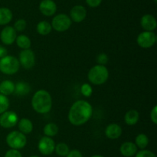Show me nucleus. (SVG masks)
<instances>
[{"instance_id": "f257e3e1", "label": "nucleus", "mask_w": 157, "mask_h": 157, "mask_svg": "<svg viewBox=\"0 0 157 157\" xmlns=\"http://www.w3.org/2000/svg\"><path fill=\"white\" fill-rule=\"evenodd\" d=\"M93 114L92 106L87 101L80 99L75 102L68 112V120L74 126H79L89 121Z\"/></svg>"}, {"instance_id": "f03ea898", "label": "nucleus", "mask_w": 157, "mask_h": 157, "mask_svg": "<svg viewBox=\"0 0 157 157\" xmlns=\"http://www.w3.org/2000/svg\"><path fill=\"white\" fill-rule=\"evenodd\" d=\"M32 106L38 113H48L52 108V98L50 93L44 89L37 91L32 99Z\"/></svg>"}, {"instance_id": "7ed1b4c3", "label": "nucleus", "mask_w": 157, "mask_h": 157, "mask_svg": "<svg viewBox=\"0 0 157 157\" xmlns=\"http://www.w3.org/2000/svg\"><path fill=\"white\" fill-rule=\"evenodd\" d=\"M109 78V71L105 66L96 65L89 70L87 78L90 83L100 86L107 81Z\"/></svg>"}, {"instance_id": "20e7f679", "label": "nucleus", "mask_w": 157, "mask_h": 157, "mask_svg": "<svg viewBox=\"0 0 157 157\" xmlns=\"http://www.w3.org/2000/svg\"><path fill=\"white\" fill-rule=\"evenodd\" d=\"M20 63L13 55H6L0 58V72L6 75H14L19 70Z\"/></svg>"}, {"instance_id": "39448f33", "label": "nucleus", "mask_w": 157, "mask_h": 157, "mask_svg": "<svg viewBox=\"0 0 157 157\" xmlns=\"http://www.w3.org/2000/svg\"><path fill=\"white\" fill-rule=\"evenodd\" d=\"M6 143L13 149H23L27 144V137L20 131H12L6 136Z\"/></svg>"}, {"instance_id": "423d86ee", "label": "nucleus", "mask_w": 157, "mask_h": 157, "mask_svg": "<svg viewBox=\"0 0 157 157\" xmlns=\"http://www.w3.org/2000/svg\"><path fill=\"white\" fill-rule=\"evenodd\" d=\"M52 27L57 32H65L71 26V19L65 14H58L55 15L52 21Z\"/></svg>"}, {"instance_id": "0eeeda50", "label": "nucleus", "mask_w": 157, "mask_h": 157, "mask_svg": "<svg viewBox=\"0 0 157 157\" xmlns=\"http://www.w3.org/2000/svg\"><path fill=\"white\" fill-rule=\"evenodd\" d=\"M156 42V35L153 32L144 31L139 34L136 38V42L143 49L151 48Z\"/></svg>"}, {"instance_id": "6e6552de", "label": "nucleus", "mask_w": 157, "mask_h": 157, "mask_svg": "<svg viewBox=\"0 0 157 157\" xmlns=\"http://www.w3.org/2000/svg\"><path fill=\"white\" fill-rule=\"evenodd\" d=\"M18 61H19L20 66H22L24 69H32L35 64V53L30 49H23L19 54Z\"/></svg>"}, {"instance_id": "1a4fd4ad", "label": "nucleus", "mask_w": 157, "mask_h": 157, "mask_svg": "<svg viewBox=\"0 0 157 157\" xmlns=\"http://www.w3.org/2000/svg\"><path fill=\"white\" fill-rule=\"evenodd\" d=\"M18 117L13 111H6L0 115V126L5 129H10L17 125Z\"/></svg>"}, {"instance_id": "9d476101", "label": "nucleus", "mask_w": 157, "mask_h": 157, "mask_svg": "<svg viewBox=\"0 0 157 157\" xmlns=\"http://www.w3.org/2000/svg\"><path fill=\"white\" fill-rule=\"evenodd\" d=\"M55 143L52 137L44 136L40 139L38 143V149L42 155H49L55 152Z\"/></svg>"}, {"instance_id": "9b49d317", "label": "nucleus", "mask_w": 157, "mask_h": 157, "mask_svg": "<svg viewBox=\"0 0 157 157\" xmlns=\"http://www.w3.org/2000/svg\"><path fill=\"white\" fill-rule=\"evenodd\" d=\"M17 37V32L12 26H6L0 33V39L3 44L10 46L15 42Z\"/></svg>"}, {"instance_id": "f8f14e48", "label": "nucleus", "mask_w": 157, "mask_h": 157, "mask_svg": "<svg viewBox=\"0 0 157 157\" xmlns=\"http://www.w3.org/2000/svg\"><path fill=\"white\" fill-rule=\"evenodd\" d=\"M86 16H87V10L84 6H75L71 9L69 17L71 18V21H74L75 22H81L85 19Z\"/></svg>"}, {"instance_id": "ddd939ff", "label": "nucleus", "mask_w": 157, "mask_h": 157, "mask_svg": "<svg viewBox=\"0 0 157 157\" xmlns=\"http://www.w3.org/2000/svg\"><path fill=\"white\" fill-rule=\"evenodd\" d=\"M39 10L45 16H52L57 11V6L53 0H42L39 5Z\"/></svg>"}, {"instance_id": "4468645a", "label": "nucleus", "mask_w": 157, "mask_h": 157, "mask_svg": "<svg viewBox=\"0 0 157 157\" xmlns=\"http://www.w3.org/2000/svg\"><path fill=\"white\" fill-rule=\"evenodd\" d=\"M140 25L145 31L153 32L157 27V22L153 15L147 14L141 18Z\"/></svg>"}, {"instance_id": "2eb2a0df", "label": "nucleus", "mask_w": 157, "mask_h": 157, "mask_svg": "<svg viewBox=\"0 0 157 157\" xmlns=\"http://www.w3.org/2000/svg\"><path fill=\"white\" fill-rule=\"evenodd\" d=\"M105 135L110 139H117L122 135V128L117 123H111L106 127Z\"/></svg>"}, {"instance_id": "dca6fc26", "label": "nucleus", "mask_w": 157, "mask_h": 157, "mask_svg": "<svg viewBox=\"0 0 157 157\" xmlns=\"http://www.w3.org/2000/svg\"><path fill=\"white\" fill-rule=\"evenodd\" d=\"M136 144L133 142H125L123 143L120 148V152L124 157H132L137 152Z\"/></svg>"}, {"instance_id": "f3484780", "label": "nucleus", "mask_w": 157, "mask_h": 157, "mask_svg": "<svg viewBox=\"0 0 157 157\" xmlns=\"http://www.w3.org/2000/svg\"><path fill=\"white\" fill-rule=\"evenodd\" d=\"M140 119V113L136 109H130L126 112L124 115V121L128 126H134Z\"/></svg>"}, {"instance_id": "a211bd4d", "label": "nucleus", "mask_w": 157, "mask_h": 157, "mask_svg": "<svg viewBox=\"0 0 157 157\" xmlns=\"http://www.w3.org/2000/svg\"><path fill=\"white\" fill-rule=\"evenodd\" d=\"M15 84L11 80H4L0 83V93L2 95H12L15 92Z\"/></svg>"}, {"instance_id": "6ab92c4d", "label": "nucleus", "mask_w": 157, "mask_h": 157, "mask_svg": "<svg viewBox=\"0 0 157 157\" xmlns=\"http://www.w3.org/2000/svg\"><path fill=\"white\" fill-rule=\"evenodd\" d=\"M18 129L23 134H29L33 130V123L27 118H22L18 122Z\"/></svg>"}, {"instance_id": "aec40b11", "label": "nucleus", "mask_w": 157, "mask_h": 157, "mask_svg": "<svg viewBox=\"0 0 157 157\" xmlns=\"http://www.w3.org/2000/svg\"><path fill=\"white\" fill-rule=\"evenodd\" d=\"M31 91V86L28 83L24 81L18 82L15 84V92L14 93L16 94L18 96H24L29 94Z\"/></svg>"}, {"instance_id": "412c9836", "label": "nucleus", "mask_w": 157, "mask_h": 157, "mask_svg": "<svg viewBox=\"0 0 157 157\" xmlns=\"http://www.w3.org/2000/svg\"><path fill=\"white\" fill-rule=\"evenodd\" d=\"M12 12L8 8H0V26L9 24L12 19Z\"/></svg>"}, {"instance_id": "4be33fe9", "label": "nucleus", "mask_w": 157, "mask_h": 157, "mask_svg": "<svg viewBox=\"0 0 157 157\" xmlns=\"http://www.w3.org/2000/svg\"><path fill=\"white\" fill-rule=\"evenodd\" d=\"M16 44L18 48L23 49H30L31 45H32V42H31L30 38L27 36L26 35H17L16 39Z\"/></svg>"}, {"instance_id": "5701e85b", "label": "nucleus", "mask_w": 157, "mask_h": 157, "mask_svg": "<svg viewBox=\"0 0 157 157\" xmlns=\"http://www.w3.org/2000/svg\"><path fill=\"white\" fill-rule=\"evenodd\" d=\"M37 32L41 35H47L52 32V27L51 23L47 21H41L38 23L36 26Z\"/></svg>"}, {"instance_id": "b1692460", "label": "nucleus", "mask_w": 157, "mask_h": 157, "mask_svg": "<svg viewBox=\"0 0 157 157\" xmlns=\"http://www.w3.org/2000/svg\"><path fill=\"white\" fill-rule=\"evenodd\" d=\"M58 131H59V128L58 125L54 123H47L43 129L44 134L46 136L48 137L55 136L58 133Z\"/></svg>"}, {"instance_id": "393cba45", "label": "nucleus", "mask_w": 157, "mask_h": 157, "mask_svg": "<svg viewBox=\"0 0 157 157\" xmlns=\"http://www.w3.org/2000/svg\"><path fill=\"white\" fill-rule=\"evenodd\" d=\"M135 144L136 147L140 149H145L149 144V138L144 133H140L136 135L135 139Z\"/></svg>"}, {"instance_id": "a878e982", "label": "nucleus", "mask_w": 157, "mask_h": 157, "mask_svg": "<svg viewBox=\"0 0 157 157\" xmlns=\"http://www.w3.org/2000/svg\"><path fill=\"white\" fill-rule=\"evenodd\" d=\"M55 151L57 155H58L59 156L65 157L68 154V152H70V149H69V146L66 143H60L55 145Z\"/></svg>"}, {"instance_id": "bb28decb", "label": "nucleus", "mask_w": 157, "mask_h": 157, "mask_svg": "<svg viewBox=\"0 0 157 157\" xmlns=\"http://www.w3.org/2000/svg\"><path fill=\"white\" fill-rule=\"evenodd\" d=\"M9 99L7 96L0 93V115L8 110L9 107Z\"/></svg>"}, {"instance_id": "cd10ccee", "label": "nucleus", "mask_w": 157, "mask_h": 157, "mask_svg": "<svg viewBox=\"0 0 157 157\" xmlns=\"http://www.w3.org/2000/svg\"><path fill=\"white\" fill-rule=\"evenodd\" d=\"M13 27L16 32H22L27 27V22L23 18H20L15 22Z\"/></svg>"}, {"instance_id": "c85d7f7f", "label": "nucleus", "mask_w": 157, "mask_h": 157, "mask_svg": "<svg viewBox=\"0 0 157 157\" xmlns=\"http://www.w3.org/2000/svg\"><path fill=\"white\" fill-rule=\"evenodd\" d=\"M81 92L83 95L86 97H90L93 93V89L92 86L88 83H84L81 86Z\"/></svg>"}, {"instance_id": "c756f323", "label": "nucleus", "mask_w": 157, "mask_h": 157, "mask_svg": "<svg viewBox=\"0 0 157 157\" xmlns=\"http://www.w3.org/2000/svg\"><path fill=\"white\" fill-rule=\"evenodd\" d=\"M135 157H156V154L148 149H141L136 153Z\"/></svg>"}, {"instance_id": "7c9ffc66", "label": "nucleus", "mask_w": 157, "mask_h": 157, "mask_svg": "<svg viewBox=\"0 0 157 157\" xmlns=\"http://www.w3.org/2000/svg\"><path fill=\"white\" fill-rule=\"evenodd\" d=\"M4 157H22V155L18 149H11L6 152Z\"/></svg>"}, {"instance_id": "2f4dec72", "label": "nucleus", "mask_w": 157, "mask_h": 157, "mask_svg": "<svg viewBox=\"0 0 157 157\" xmlns=\"http://www.w3.org/2000/svg\"><path fill=\"white\" fill-rule=\"evenodd\" d=\"M97 62H98V65H104L108 62V56L105 53H101L97 57Z\"/></svg>"}, {"instance_id": "473e14b6", "label": "nucleus", "mask_w": 157, "mask_h": 157, "mask_svg": "<svg viewBox=\"0 0 157 157\" xmlns=\"http://www.w3.org/2000/svg\"><path fill=\"white\" fill-rule=\"evenodd\" d=\"M150 119L154 124H157V106H154L150 112Z\"/></svg>"}, {"instance_id": "72a5a7b5", "label": "nucleus", "mask_w": 157, "mask_h": 157, "mask_svg": "<svg viewBox=\"0 0 157 157\" xmlns=\"http://www.w3.org/2000/svg\"><path fill=\"white\" fill-rule=\"evenodd\" d=\"M65 157H83V155L78 149H73V150H70V152Z\"/></svg>"}, {"instance_id": "f704fd0d", "label": "nucleus", "mask_w": 157, "mask_h": 157, "mask_svg": "<svg viewBox=\"0 0 157 157\" xmlns=\"http://www.w3.org/2000/svg\"><path fill=\"white\" fill-rule=\"evenodd\" d=\"M102 0H86V2L90 7L96 8L101 5Z\"/></svg>"}, {"instance_id": "c9c22d12", "label": "nucleus", "mask_w": 157, "mask_h": 157, "mask_svg": "<svg viewBox=\"0 0 157 157\" xmlns=\"http://www.w3.org/2000/svg\"><path fill=\"white\" fill-rule=\"evenodd\" d=\"M7 54H8L7 49H6L5 47H3V46H0V58H2V57L7 55Z\"/></svg>"}, {"instance_id": "e433bc0d", "label": "nucleus", "mask_w": 157, "mask_h": 157, "mask_svg": "<svg viewBox=\"0 0 157 157\" xmlns=\"http://www.w3.org/2000/svg\"><path fill=\"white\" fill-rule=\"evenodd\" d=\"M91 157H104V156H103V155H92Z\"/></svg>"}, {"instance_id": "4c0bfd02", "label": "nucleus", "mask_w": 157, "mask_h": 157, "mask_svg": "<svg viewBox=\"0 0 157 157\" xmlns=\"http://www.w3.org/2000/svg\"><path fill=\"white\" fill-rule=\"evenodd\" d=\"M29 157H39V156H38V155H31V156Z\"/></svg>"}, {"instance_id": "58836bf2", "label": "nucleus", "mask_w": 157, "mask_h": 157, "mask_svg": "<svg viewBox=\"0 0 157 157\" xmlns=\"http://www.w3.org/2000/svg\"><path fill=\"white\" fill-rule=\"evenodd\" d=\"M154 1H155V3H156V0H154Z\"/></svg>"}]
</instances>
